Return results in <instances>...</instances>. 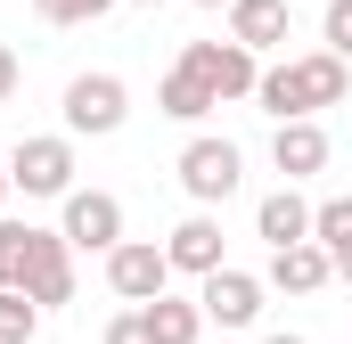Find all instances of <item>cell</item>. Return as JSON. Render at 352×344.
I'll return each mask as SVG.
<instances>
[{
	"label": "cell",
	"instance_id": "6da1fadb",
	"mask_svg": "<svg viewBox=\"0 0 352 344\" xmlns=\"http://www.w3.org/2000/svg\"><path fill=\"white\" fill-rule=\"evenodd\" d=\"M0 287L33 295L41 312L74 303V246L58 230H33V222H0Z\"/></svg>",
	"mask_w": 352,
	"mask_h": 344
},
{
	"label": "cell",
	"instance_id": "7a4b0ae2",
	"mask_svg": "<svg viewBox=\"0 0 352 344\" xmlns=\"http://www.w3.org/2000/svg\"><path fill=\"white\" fill-rule=\"evenodd\" d=\"M344 90H352V66L328 58V50H311V58H278V66H263L254 98H263L270 123H320V107H336Z\"/></svg>",
	"mask_w": 352,
	"mask_h": 344
},
{
	"label": "cell",
	"instance_id": "3957f363",
	"mask_svg": "<svg viewBox=\"0 0 352 344\" xmlns=\"http://www.w3.org/2000/svg\"><path fill=\"white\" fill-rule=\"evenodd\" d=\"M180 189L197 197V213H213V205H230L238 197V180H246V156H238V140H213V131H197L188 148H180Z\"/></svg>",
	"mask_w": 352,
	"mask_h": 344
},
{
	"label": "cell",
	"instance_id": "277c9868",
	"mask_svg": "<svg viewBox=\"0 0 352 344\" xmlns=\"http://www.w3.org/2000/svg\"><path fill=\"white\" fill-rule=\"evenodd\" d=\"M123 115H131L123 74H74L66 83V140H107V131H123Z\"/></svg>",
	"mask_w": 352,
	"mask_h": 344
},
{
	"label": "cell",
	"instance_id": "5b68a950",
	"mask_svg": "<svg viewBox=\"0 0 352 344\" xmlns=\"http://www.w3.org/2000/svg\"><path fill=\"white\" fill-rule=\"evenodd\" d=\"M8 180H16L25 197H74V140H66V131L16 140V148H8Z\"/></svg>",
	"mask_w": 352,
	"mask_h": 344
},
{
	"label": "cell",
	"instance_id": "8992f818",
	"mask_svg": "<svg viewBox=\"0 0 352 344\" xmlns=\"http://www.w3.org/2000/svg\"><path fill=\"white\" fill-rule=\"evenodd\" d=\"M180 66L213 90L221 107H230V98H254V83H263V58H254V50H238V41H188V50H180Z\"/></svg>",
	"mask_w": 352,
	"mask_h": 344
},
{
	"label": "cell",
	"instance_id": "52a82bcc",
	"mask_svg": "<svg viewBox=\"0 0 352 344\" xmlns=\"http://www.w3.org/2000/svg\"><path fill=\"white\" fill-rule=\"evenodd\" d=\"M107 287H115L131 312H148L156 295H173V262H164V246H156V238H123V246L107 255Z\"/></svg>",
	"mask_w": 352,
	"mask_h": 344
},
{
	"label": "cell",
	"instance_id": "ba28073f",
	"mask_svg": "<svg viewBox=\"0 0 352 344\" xmlns=\"http://www.w3.org/2000/svg\"><path fill=\"white\" fill-rule=\"evenodd\" d=\"M58 238H66L74 255H115V246H123V197H107V189H74Z\"/></svg>",
	"mask_w": 352,
	"mask_h": 344
},
{
	"label": "cell",
	"instance_id": "9c48e42d",
	"mask_svg": "<svg viewBox=\"0 0 352 344\" xmlns=\"http://www.w3.org/2000/svg\"><path fill=\"white\" fill-rule=\"evenodd\" d=\"M263 295L270 287L254 279V270H230V262H221V270L197 287V312H205L213 328H254V320H263Z\"/></svg>",
	"mask_w": 352,
	"mask_h": 344
},
{
	"label": "cell",
	"instance_id": "30bf717a",
	"mask_svg": "<svg viewBox=\"0 0 352 344\" xmlns=\"http://www.w3.org/2000/svg\"><path fill=\"white\" fill-rule=\"evenodd\" d=\"M270 164H278L287 189L311 180V172H328V123H278L270 131Z\"/></svg>",
	"mask_w": 352,
	"mask_h": 344
},
{
	"label": "cell",
	"instance_id": "8fae6325",
	"mask_svg": "<svg viewBox=\"0 0 352 344\" xmlns=\"http://www.w3.org/2000/svg\"><path fill=\"white\" fill-rule=\"evenodd\" d=\"M164 262H173V270H188V279L205 287V279L221 270V222H213V213H188L173 238H164Z\"/></svg>",
	"mask_w": 352,
	"mask_h": 344
},
{
	"label": "cell",
	"instance_id": "7c38bea8",
	"mask_svg": "<svg viewBox=\"0 0 352 344\" xmlns=\"http://www.w3.org/2000/svg\"><path fill=\"white\" fill-rule=\"evenodd\" d=\"M254 238H263L270 255H278V246H303V238H311V205H303V189H287V180L270 189L263 205H254Z\"/></svg>",
	"mask_w": 352,
	"mask_h": 344
},
{
	"label": "cell",
	"instance_id": "4fadbf2b",
	"mask_svg": "<svg viewBox=\"0 0 352 344\" xmlns=\"http://www.w3.org/2000/svg\"><path fill=\"white\" fill-rule=\"evenodd\" d=\"M328 279H336V262H328V246H311V238L303 246H278L270 270H263V287H278V295H320Z\"/></svg>",
	"mask_w": 352,
	"mask_h": 344
},
{
	"label": "cell",
	"instance_id": "5bb4252c",
	"mask_svg": "<svg viewBox=\"0 0 352 344\" xmlns=\"http://www.w3.org/2000/svg\"><path fill=\"white\" fill-rule=\"evenodd\" d=\"M287 25H295V17H287V0H230V41H238V50H254V58L287 41Z\"/></svg>",
	"mask_w": 352,
	"mask_h": 344
},
{
	"label": "cell",
	"instance_id": "9a60e30c",
	"mask_svg": "<svg viewBox=\"0 0 352 344\" xmlns=\"http://www.w3.org/2000/svg\"><path fill=\"white\" fill-rule=\"evenodd\" d=\"M311 246H328L336 279L352 287V197H328V205H311Z\"/></svg>",
	"mask_w": 352,
	"mask_h": 344
},
{
	"label": "cell",
	"instance_id": "2e32d148",
	"mask_svg": "<svg viewBox=\"0 0 352 344\" xmlns=\"http://www.w3.org/2000/svg\"><path fill=\"white\" fill-rule=\"evenodd\" d=\"M140 320H148V336H156V344H197V336H205V312H197L188 295H156Z\"/></svg>",
	"mask_w": 352,
	"mask_h": 344
},
{
	"label": "cell",
	"instance_id": "e0dca14e",
	"mask_svg": "<svg viewBox=\"0 0 352 344\" xmlns=\"http://www.w3.org/2000/svg\"><path fill=\"white\" fill-rule=\"evenodd\" d=\"M156 107H164V115H173V123H205V115H213V107H221V98H213V90L197 83V74H188V66H173V74H164V90H156Z\"/></svg>",
	"mask_w": 352,
	"mask_h": 344
},
{
	"label": "cell",
	"instance_id": "ac0fdd59",
	"mask_svg": "<svg viewBox=\"0 0 352 344\" xmlns=\"http://www.w3.org/2000/svg\"><path fill=\"white\" fill-rule=\"evenodd\" d=\"M33 336H41V303L16 295V287H0V344H33Z\"/></svg>",
	"mask_w": 352,
	"mask_h": 344
},
{
	"label": "cell",
	"instance_id": "d6986e66",
	"mask_svg": "<svg viewBox=\"0 0 352 344\" xmlns=\"http://www.w3.org/2000/svg\"><path fill=\"white\" fill-rule=\"evenodd\" d=\"M107 8H115V0H33V17H41V25H98Z\"/></svg>",
	"mask_w": 352,
	"mask_h": 344
},
{
	"label": "cell",
	"instance_id": "ffe728a7",
	"mask_svg": "<svg viewBox=\"0 0 352 344\" xmlns=\"http://www.w3.org/2000/svg\"><path fill=\"white\" fill-rule=\"evenodd\" d=\"M320 50L352 66V0H328V25H320Z\"/></svg>",
	"mask_w": 352,
	"mask_h": 344
},
{
	"label": "cell",
	"instance_id": "44dd1931",
	"mask_svg": "<svg viewBox=\"0 0 352 344\" xmlns=\"http://www.w3.org/2000/svg\"><path fill=\"white\" fill-rule=\"evenodd\" d=\"M107 344H156V336H148L140 312H115V320H107Z\"/></svg>",
	"mask_w": 352,
	"mask_h": 344
},
{
	"label": "cell",
	"instance_id": "7402d4cb",
	"mask_svg": "<svg viewBox=\"0 0 352 344\" xmlns=\"http://www.w3.org/2000/svg\"><path fill=\"white\" fill-rule=\"evenodd\" d=\"M8 90H16V50L0 41V107H8Z\"/></svg>",
	"mask_w": 352,
	"mask_h": 344
},
{
	"label": "cell",
	"instance_id": "603a6c76",
	"mask_svg": "<svg viewBox=\"0 0 352 344\" xmlns=\"http://www.w3.org/2000/svg\"><path fill=\"white\" fill-rule=\"evenodd\" d=\"M8 197H16V180H8V164H0V222H8Z\"/></svg>",
	"mask_w": 352,
	"mask_h": 344
},
{
	"label": "cell",
	"instance_id": "cb8c5ba5",
	"mask_svg": "<svg viewBox=\"0 0 352 344\" xmlns=\"http://www.w3.org/2000/svg\"><path fill=\"white\" fill-rule=\"evenodd\" d=\"M263 344H303V336H263Z\"/></svg>",
	"mask_w": 352,
	"mask_h": 344
},
{
	"label": "cell",
	"instance_id": "d4e9b609",
	"mask_svg": "<svg viewBox=\"0 0 352 344\" xmlns=\"http://www.w3.org/2000/svg\"><path fill=\"white\" fill-rule=\"evenodd\" d=\"M197 8H230V0H197Z\"/></svg>",
	"mask_w": 352,
	"mask_h": 344
},
{
	"label": "cell",
	"instance_id": "484cf974",
	"mask_svg": "<svg viewBox=\"0 0 352 344\" xmlns=\"http://www.w3.org/2000/svg\"><path fill=\"white\" fill-rule=\"evenodd\" d=\"M140 8H156V0H140Z\"/></svg>",
	"mask_w": 352,
	"mask_h": 344
}]
</instances>
